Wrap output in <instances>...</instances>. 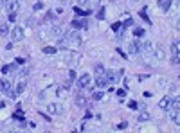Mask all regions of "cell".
Here are the masks:
<instances>
[{
    "label": "cell",
    "mask_w": 180,
    "mask_h": 133,
    "mask_svg": "<svg viewBox=\"0 0 180 133\" xmlns=\"http://www.w3.org/2000/svg\"><path fill=\"white\" fill-rule=\"evenodd\" d=\"M171 121H173L175 124H180V117H178V110H175V113H173V117H171Z\"/></svg>",
    "instance_id": "obj_24"
},
{
    "label": "cell",
    "mask_w": 180,
    "mask_h": 133,
    "mask_svg": "<svg viewBox=\"0 0 180 133\" xmlns=\"http://www.w3.org/2000/svg\"><path fill=\"white\" fill-rule=\"evenodd\" d=\"M74 13H76V14H83V16L90 14V11H83V9H79V7H74Z\"/></svg>",
    "instance_id": "obj_26"
},
{
    "label": "cell",
    "mask_w": 180,
    "mask_h": 133,
    "mask_svg": "<svg viewBox=\"0 0 180 133\" xmlns=\"http://www.w3.org/2000/svg\"><path fill=\"white\" fill-rule=\"evenodd\" d=\"M126 126H128V122H121V124H119V126H117V128H119V129H124V128H126Z\"/></svg>",
    "instance_id": "obj_40"
},
{
    "label": "cell",
    "mask_w": 180,
    "mask_h": 133,
    "mask_svg": "<svg viewBox=\"0 0 180 133\" xmlns=\"http://www.w3.org/2000/svg\"><path fill=\"white\" fill-rule=\"evenodd\" d=\"M171 104H173V99H171L169 95H166V97H162V99H160V103H159V106H160V110H171Z\"/></svg>",
    "instance_id": "obj_3"
},
{
    "label": "cell",
    "mask_w": 180,
    "mask_h": 133,
    "mask_svg": "<svg viewBox=\"0 0 180 133\" xmlns=\"http://www.w3.org/2000/svg\"><path fill=\"white\" fill-rule=\"evenodd\" d=\"M139 49H141V41L128 43V54H139Z\"/></svg>",
    "instance_id": "obj_7"
},
{
    "label": "cell",
    "mask_w": 180,
    "mask_h": 133,
    "mask_svg": "<svg viewBox=\"0 0 180 133\" xmlns=\"http://www.w3.org/2000/svg\"><path fill=\"white\" fill-rule=\"evenodd\" d=\"M79 6H88V0H78Z\"/></svg>",
    "instance_id": "obj_41"
},
{
    "label": "cell",
    "mask_w": 180,
    "mask_h": 133,
    "mask_svg": "<svg viewBox=\"0 0 180 133\" xmlns=\"http://www.w3.org/2000/svg\"><path fill=\"white\" fill-rule=\"evenodd\" d=\"M76 103H78V104H79V106H85V104H86V99H85V97H83V95H81V94H79V95H78V97H76Z\"/></svg>",
    "instance_id": "obj_20"
},
{
    "label": "cell",
    "mask_w": 180,
    "mask_h": 133,
    "mask_svg": "<svg viewBox=\"0 0 180 133\" xmlns=\"http://www.w3.org/2000/svg\"><path fill=\"white\" fill-rule=\"evenodd\" d=\"M24 90H25V81H20L18 86H16V94H22Z\"/></svg>",
    "instance_id": "obj_19"
},
{
    "label": "cell",
    "mask_w": 180,
    "mask_h": 133,
    "mask_svg": "<svg viewBox=\"0 0 180 133\" xmlns=\"http://www.w3.org/2000/svg\"><path fill=\"white\" fill-rule=\"evenodd\" d=\"M135 2H139V0H135Z\"/></svg>",
    "instance_id": "obj_47"
},
{
    "label": "cell",
    "mask_w": 180,
    "mask_h": 133,
    "mask_svg": "<svg viewBox=\"0 0 180 133\" xmlns=\"http://www.w3.org/2000/svg\"><path fill=\"white\" fill-rule=\"evenodd\" d=\"M94 72H96V77H97V76H103V74H105V66H103L101 63H97L96 69H94Z\"/></svg>",
    "instance_id": "obj_16"
},
{
    "label": "cell",
    "mask_w": 180,
    "mask_h": 133,
    "mask_svg": "<svg viewBox=\"0 0 180 133\" xmlns=\"http://www.w3.org/2000/svg\"><path fill=\"white\" fill-rule=\"evenodd\" d=\"M153 56H155L157 59H164V58H166V51H164V47H162V45H155V49H153Z\"/></svg>",
    "instance_id": "obj_4"
},
{
    "label": "cell",
    "mask_w": 180,
    "mask_h": 133,
    "mask_svg": "<svg viewBox=\"0 0 180 133\" xmlns=\"http://www.w3.org/2000/svg\"><path fill=\"white\" fill-rule=\"evenodd\" d=\"M9 88H11V83L7 79H0V90L6 92V90H9Z\"/></svg>",
    "instance_id": "obj_13"
},
{
    "label": "cell",
    "mask_w": 180,
    "mask_h": 133,
    "mask_svg": "<svg viewBox=\"0 0 180 133\" xmlns=\"http://www.w3.org/2000/svg\"><path fill=\"white\" fill-rule=\"evenodd\" d=\"M112 29H114V31H119V29H121V24H114V25H112Z\"/></svg>",
    "instance_id": "obj_39"
},
{
    "label": "cell",
    "mask_w": 180,
    "mask_h": 133,
    "mask_svg": "<svg viewBox=\"0 0 180 133\" xmlns=\"http://www.w3.org/2000/svg\"><path fill=\"white\" fill-rule=\"evenodd\" d=\"M70 47V43H69V40H67V36H60L58 38V45H56V49H63V51H67Z\"/></svg>",
    "instance_id": "obj_5"
},
{
    "label": "cell",
    "mask_w": 180,
    "mask_h": 133,
    "mask_svg": "<svg viewBox=\"0 0 180 133\" xmlns=\"http://www.w3.org/2000/svg\"><path fill=\"white\" fill-rule=\"evenodd\" d=\"M70 25H72L74 29H81V27L85 29V27H86L88 24H86V22H85V20H72V24H70Z\"/></svg>",
    "instance_id": "obj_10"
},
{
    "label": "cell",
    "mask_w": 180,
    "mask_h": 133,
    "mask_svg": "<svg viewBox=\"0 0 180 133\" xmlns=\"http://www.w3.org/2000/svg\"><path fill=\"white\" fill-rule=\"evenodd\" d=\"M141 14H142V18H144L146 22H148V24H151V20H150V18H148V14H146V7H142V11H141Z\"/></svg>",
    "instance_id": "obj_29"
},
{
    "label": "cell",
    "mask_w": 180,
    "mask_h": 133,
    "mask_svg": "<svg viewBox=\"0 0 180 133\" xmlns=\"http://www.w3.org/2000/svg\"><path fill=\"white\" fill-rule=\"evenodd\" d=\"M139 52H142V54L150 56V54L153 52V45H151L150 41H144V43H141V49H139Z\"/></svg>",
    "instance_id": "obj_6"
},
{
    "label": "cell",
    "mask_w": 180,
    "mask_h": 133,
    "mask_svg": "<svg viewBox=\"0 0 180 133\" xmlns=\"http://www.w3.org/2000/svg\"><path fill=\"white\" fill-rule=\"evenodd\" d=\"M56 51H58L56 47H45V49H43L45 54H56Z\"/></svg>",
    "instance_id": "obj_21"
},
{
    "label": "cell",
    "mask_w": 180,
    "mask_h": 133,
    "mask_svg": "<svg viewBox=\"0 0 180 133\" xmlns=\"http://www.w3.org/2000/svg\"><path fill=\"white\" fill-rule=\"evenodd\" d=\"M63 34V31H61V27H58V25H54L52 29H51V36L52 38H60Z\"/></svg>",
    "instance_id": "obj_12"
},
{
    "label": "cell",
    "mask_w": 180,
    "mask_h": 133,
    "mask_svg": "<svg viewBox=\"0 0 180 133\" xmlns=\"http://www.w3.org/2000/svg\"><path fill=\"white\" fill-rule=\"evenodd\" d=\"M27 25H34V18H29L27 20Z\"/></svg>",
    "instance_id": "obj_42"
},
{
    "label": "cell",
    "mask_w": 180,
    "mask_h": 133,
    "mask_svg": "<svg viewBox=\"0 0 180 133\" xmlns=\"http://www.w3.org/2000/svg\"><path fill=\"white\" fill-rule=\"evenodd\" d=\"M49 110H51V113H56V115H61V113H63V108H61V104H60V103L51 104V106H49Z\"/></svg>",
    "instance_id": "obj_8"
},
{
    "label": "cell",
    "mask_w": 180,
    "mask_h": 133,
    "mask_svg": "<svg viewBox=\"0 0 180 133\" xmlns=\"http://www.w3.org/2000/svg\"><path fill=\"white\" fill-rule=\"evenodd\" d=\"M159 6H160V9H162L164 13H168L169 7H171V0H159Z\"/></svg>",
    "instance_id": "obj_11"
},
{
    "label": "cell",
    "mask_w": 180,
    "mask_h": 133,
    "mask_svg": "<svg viewBox=\"0 0 180 133\" xmlns=\"http://www.w3.org/2000/svg\"><path fill=\"white\" fill-rule=\"evenodd\" d=\"M4 94H6V95H7V97H11V99H15V97H16V92H15V90H13V88H9V90H6V92H4Z\"/></svg>",
    "instance_id": "obj_23"
},
{
    "label": "cell",
    "mask_w": 180,
    "mask_h": 133,
    "mask_svg": "<svg viewBox=\"0 0 180 133\" xmlns=\"http://www.w3.org/2000/svg\"><path fill=\"white\" fill-rule=\"evenodd\" d=\"M139 121H150V113H146V112H142V113L139 115Z\"/></svg>",
    "instance_id": "obj_28"
},
{
    "label": "cell",
    "mask_w": 180,
    "mask_h": 133,
    "mask_svg": "<svg viewBox=\"0 0 180 133\" xmlns=\"http://www.w3.org/2000/svg\"><path fill=\"white\" fill-rule=\"evenodd\" d=\"M9 34H11V41H22L24 40V29L22 27H15Z\"/></svg>",
    "instance_id": "obj_1"
},
{
    "label": "cell",
    "mask_w": 180,
    "mask_h": 133,
    "mask_svg": "<svg viewBox=\"0 0 180 133\" xmlns=\"http://www.w3.org/2000/svg\"><path fill=\"white\" fill-rule=\"evenodd\" d=\"M178 61H180V54H173V59H171V63H173V65H178Z\"/></svg>",
    "instance_id": "obj_30"
},
{
    "label": "cell",
    "mask_w": 180,
    "mask_h": 133,
    "mask_svg": "<svg viewBox=\"0 0 180 133\" xmlns=\"http://www.w3.org/2000/svg\"><path fill=\"white\" fill-rule=\"evenodd\" d=\"M52 18L56 20V14H54V11H49V13H47V16H45V20H43V22H51Z\"/></svg>",
    "instance_id": "obj_22"
},
{
    "label": "cell",
    "mask_w": 180,
    "mask_h": 133,
    "mask_svg": "<svg viewBox=\"0 0 180 133\" xmlns=\"http://www.w3.org/2000/svg\"><path fill=\"white\" fill-rule=\"evenodd\" d=\"M9 70H11V65H6V66H2V72H4V74H7Z\"/></svg>",
    "instance_id": "obj_38"
},
{
    "label": "cell",
    "mask_w": 180,
    "mask_h": 133,
    "mask_svg": "<svg viewBox=\"0 0 180 133\" xmlns=\"http://www.w3.org/2000/svg\"><path fill=\"white\" fill-rule=\"evenodd\" d=\"M97 18H99V20H105V7H101V9H99V13H97Z\"/></svg>",
    "instance_id": "obj_32"
},
{
    "label": "cell",
    "mask_w": 180,
    "mask_h": 133,
    "mask_svg": "<svg viewBox=\"0 0 180 133\" xmlns=\"http://www.w3.org/2000/svg\"><path fill=\"white\" fill-rule=\"evenodd\" d=\"M74 79H76V72H74V70H69V83L74 81Z\"/></svg>",
    "instance_id": "obj_33"
},
{
    "label": "cell",
    "mask_w": 180,
    "mask_h": 133,
    "mask_svg": "<svg viewBox=\"0 0 180 133\" xmlns=\"http://www.w3.org/2000/svg\"><path fill=\"white\" fill-rule=\"evenodd\" d=\"M144 34H146V31H144L142 27H135V29H133V36H135V38H142Z\"/></svg>",
    "instance_id": "obj_14"
},
{
    "label": "cell",
    "mask_w": 180,
    "mask_h": 133,
    "mask_svg": "<svg viewBox=\"0 0 180 133\" xmlns=\"http://www.w3.org/2000/svg\"><path fill=\"white\" fill-rule=\"evenodd\" d=\"M115 92H117V94H119V95H121V97H123V95H124V94H126V90H115Z\"/></svg>",
    "instance_id": "obj_44"
},
{
    "label": "cell",
    "mask_w": 180,
    "mask_h": 133,
    "mask_svg": "<svg viewBox=\"0 0 180 133\" xmlns=\"http://www.w3.org/2000/svg\"><path fill=\"white\" fill-rule=\"evenodd\" d=\"M0 36H9V27H7V24H2V25H0Z\"/></svg>",
    "instance_id": "obj_17"
},
{
    "label": "cell",
    "mask_w": 180,
    "mask_h": 133,
    "mask_svg": "<svg viewBox=\"0 0 180 133\" xmlns=\"http://www.w3.org/2000/svg\"><path fill=\"white\" fill-rule=\"evenodd\" d=\"M105 76L108 77V81H114V79H115V77H114V76H115V72H114V70H108V72H105Z\"/></svg>",
    "instance_id": "obj_25"
},
{
    "label": "cell",
    "mask_w": 180,
    "mask_h": 133,
    "mask_svg": "<svg viewBox=\"0 0 180 133\" xmlns=\"http://www.w3.org/2000/svg\"><path fill=\"white\" fill-rule=\"evenodd\" d=\"M171 52L173 54H180V45H178V40L173 41V45H171Z\"/></svg>",
    "instance_id": "obj_18"
},
{
    "label": "cell",
    "mask_w": 180,
    "mask_h": 133,
    "mask_svg": "<svg viewBox=\"0 0 180 133\" xmlns=\"http://www.w3.org/2000/svg\"><path fill=\"white\" fill-rule=\"evenodd\" d=\"M108 83H110V81H108V77H106L105 74H103V76H97V77H96V85H97L99 88H103V86H106Z\"/></svg>",
    "instance_id": "obj_9"
},
{
    "label": "cell",
    "mask_w": 180,
    "mask_h": 133,
    "mask_svg": "<svg viewBox=\"0 0 180 133\" xmlns=\"http://www.w3.org/2000/svg\"><path fill=\"white\" fill-rule=\"evenodd\" d=\"M13 117H15V119H18V121H25L24 117H22V113H20V112H16V113H15Z\"/></svg>",
    "instance_id": "obj_37"
},
{
    "label": "cell",
    "mask_w": 180,
    "mask_h": 133,
    "mask_svg": "<svg viewBox=\"0 0 180 133\" xmlns=\"http://www.w3.org/2000/svg\"><path fill=\"white\" fill-rule=\"evenodd\" d=\"M78 86L81 88V90H83V88H88V86H90V76H88V74H83V76L78 79Z\"/></svg>",
    "instance_id": "obj_2"
},
{
    "label": "cell",
    "mask_w": 180,
    "mask_h": 133,
    "mask_svg": "<svg viewBox=\"0 0 180 133\" xmlns=\"http://www.w3.org/2000/svg\"><path fill=\"white\" fill-rule=\"evenodd\" d=\"M2 108H6V103H4V101H0V110H2Z\"/></svg>",
    "instance_id": "obj_45"
},
{
    "label": "cell",
    "mask_w": 180,
    "mask_h": 133,
    "mask_svg": "<svg viewBox=\"0 0 180 133\" xmlns=\"http://www.w3.org/2000/svg\"><path fill=\"white\" fill-rule=\"evenodd\" d=\"M130 25H133V20H131V18H126V20L123 22V27L126 29V27H130Z\"/></svg>",
    "instance_id": "obj_27"
},
{
    "label": "cell",
    "mask_w": 180,
    "mask_h": 133,
    "mask_svg": "<svg viewBox=\"0 0 180 133\" xmlns=\"http://www.w3.org/2000/svg\"><path fill=\"white\" fill-rule=\"evenodd\" d=\"M2 2H4V4H7V2H9V0H2Z\"/></svg>",
    "instance_id": "obj_46"
},
{
    "label": "cell",
    "mask_w": 180,
    "mask_h": 133,
    "mask_svg": "<svg viewBox=\"0 0 180 133\" xmlns=\"http://www.w3.org/2000/svg\"><path fill=\"white\" fill-rule=\"evenodd\" d=\"M6 49H7V51H11V49H13V41H9V43H7V45H6Z\"/></svg>",
    "instance_id": "obj_43"
},
{
    "label": "cell",
    "mask_w": 180,
    "mask_h": 133,
    "mask_svg": "<svg viewBox=\"0 0 180 133\" xmlns=\"http://www.w3.org/2000/svg\"><path fill=\"white\" fill-rule=\"evenodd\" d=\"M101 97H103V92H94V99L96 101H99Z\"/></svg>",
    "instance_id": "obj_36"
},
{
    "label": "cell",
    "mask_w": 180,
    "mask_h": 133,
    "mask_svg": "<svg viewBox=\"0 0 180 133\" xmlns=\"http://www.w3.org/2000/svg\"><path fill=\"white\" fill-rule=\"evenodd\" d=\"M128 106H130L131 110H137V108H139V106H137V103H135V101H130V103H128Z\"/></svg>",
    "instance_id": "obj_34"
},
{
    "label": "cell",
    "mask_w": 180,
    "mask_h": 133,
    "mask_svg": "<svg viewBox=\"0 0 180 133\" xmlns=\"http://www.w3.org/2000/svg\"><path fill=\"white\" fill-rule=\"evenodd\" d=\"M9 22H16V13H9Z\"/></svg>",
    "instance_id": "obj_35"
},
{
    "label": "cell",
    "mask_w": 180,
    "mask_h": 133,
    "mask_svg": "<svg viewBox=\"0 0 180 133\" xmlns=\"http://www.w3.org/2000/svg\"><path fill=\"white\" fill-rule=\"evenodd\" d=\"M6 9H7V13H13L16 9V0H9V2L6 4Z\"/></svg>",
    "instance_id": "obj_15"
},
{
    "label": "cell",
    "mask_w": 180,
    "mask_h": 133,
    "mask_svg": "<svg viewBox=\"0 0 180 133\" xmlns=\"http://www.w3.org/2000/svg\"><path fill=\"white\" fill-rule=\"evenodd\" d=\"M33 9H34V11H40V9H43V4H41V2H36V4L33 6Z\"/></svg>",
    "instance_id": "obj_31"
}]
</instances>
